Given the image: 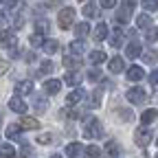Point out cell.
Wrapping results in <instances>:
<instances>
[{"instance_id":"cell-4","label":"cell","mask_w":158,"mask_h":158,"mask_svg":"<svg viewBox=\"0 0 158 158\" xmlns=\"http://www.w3.org/2000/svg\"><path fill=\"white\" fill-rule=\"evenodd\" d=\"M15 44H18V37H15L13 31H9V29H2V31H0V46L13 48Z\"/></svg>"},{"instance_id":"cell-7","label":"cell","mask_w":158,"mask_h":158,"mask_svg":"<svg viewBox=\"0 0 158 158\" xmlns=\"http://www.w3.org/2000/svg\"><path fill=\"white\" fill-rule=\"evenodd\" d=\"M84 97H86V92H84L81 88H75V90H73V92L66 97V103H68V106H77V103L81 101Z\"/></svg>"},{"instance_id":"cell-11","label":"cell","mask_w":158,"mask_h":158,"mask_svg":"<svg viewBox=\"0 0 158 158\" xmlns=\"http://www.w3.org/2000/svg\"><path fill=\"white\" fill-rule=\"evenodd\" d=\"M15 92L22 97V94H31L33 92V81H20L15 84Z\"/></svg>"},{"instance_id":"cell-39","label":"cell","mask_w":158,"mask_h":158,"mask_svg":"<svg viewBox=\"0 0 158 158\" xmlns=\"http://www.w3.org/2000/svg\"><path fill=\"white\" fill-rule=\"evenodd\" d=\"M118 114H121V118H123V121H132V116H134V114H132L130 110H121Z\"/></svg>"},{"instance_id":"cell-37","label":"cell","mask_w":158,"mask_h":158,"mask_svg":"<svg viewBox=\"0 0 158 158\" xmlns=\"http://www.w3.org/2000/svg\"><path fill=\"white\" fill-rule=\"evenodd\" d=\"M143 7H145L147 11H156V9H158V2H154V0H147V2H143Z\"/></svg>"},{"instance_id":"cell-43","label":"cell","mask_w":158,"mask_h":158,"mask_svg":"<svg viewBox=\"0 0 158 158\" xmlns=\"http://www.w3.org/2000/svg\"><path fill=\"white\" fill-rule=\"evenodd\" d=\"M149 79H152V84H154V86H158V70H154V73L149 75Z\"/></svg>"},{"instance_id":"cell-38","label":"cell","mask_w":158,"mask_h":158,"mask_svg":"<svg viewBox=\"0 0 158 158\" xmlns=\"http://www.w3.org/2000/svg\"><path fill=\"white\" fill-rule=\"evenodd\" d=\"M143 57H145V62H156V57H158V55H156V51H147Z\"/></svg>"},{"instance_id":"cell-40","label":"cell","mask_w":158,"mask_h":158,"mask_svg":"<svg viewBox=\"0 0 158 158\" xmlns=\"http://www.w3.org/2000/svg\"><path fill=\"white\" fill-rule=\"evenodd\" d=\"M35 110H37V112H44V110H46V101H42V99L35 101Z\"/></svg>"},{"instance_id":"cell-9","label":"cell","mask_w":158,"mask_h":158,"mask_svg":"<svg viewBox=\"0 0 158 158\" xmlns=\"http://www.w3.org/2000/svg\"><path fill=\"white\" fill-rule=\"evenodd\" d=\"M108 24L106 22H99L97 27H94V40H97V42H101V40H106L108 37Z\"/></svg>"},{"instance_id":"cell-46","label":"cell","mask_w":158,"mask_h":158,"mask_svg":"<svg viewBox=\"0 0 158 158\" xmlns=\"http://www.w3.org/2000/svg\"><path fill=\"white\" fill-rule=\"evenodd\" d=\"M51 158H62V156H59V154H55V156H51Z\"/></svg>"},{"instance_id":"cell-5","label":"cell","mask_w":158,"mask_h":158,"mask_svg":"<svg viewBox=\"0 0 158 158\" xmlns=\"http://www.w3.org/2000/svg\"><path fill=\"white\" fill-rule=\"evenodd\" d=\"M125 97H127L130 103H143L145 99H147V92H145L143 88H130Z\"/></svg>"},{"instance_id":"cell-12","label":"cell","mask_w":158,"mask_h":158,"mask_svg":"<svg viewBox=\"0 0 158 158\" xmlns=\"http://www.w3.org/2000/svg\"><path fill=\"white\" fill-rule=\"evenodd\" d=\"M127 79H130V81H141V79H143V68L141 66L127 68Z\"/></svg>"},{"instance_id":"cell-34","label":"cell","mask_w":158,"mask_h":158,"mask_svg":"<svg viewBox=\"0 0 158 158\" xmlns=\"http://www.w3.org/2000/svg\"><path fill=\"white\" fill-rule=\"evenodd\" d=\"M145 37H147V42H156V40H158V29H154V27L147 29V35Z\"/></svg>"},{"instance_id":"cell-42","label":"cell","mask_w":158,"mask_h":158,"mask_svg":"<svg viewBox=\"0 0 158 158\" xmlns=\"http://www.w3.org/2000/svg\"><path fill=\"white\" fill-rule=\"evenodd\" d=\"M7 70H9V62L0 59V75H2V73H7Z\"/></svg>"},{"instance_id":"cell-29","label":"cell","mask_w":158,"mask_h":158,"mask_svg":"<svg viewBox=\"0 0 158 158\" xmlns=\"http://www.w3.org/2000/svg\"><path fill=\"white\" fill-rule=\"evenodd\" d=\"M75 33H77L79 37H86V35L90 33V27H88L86 22H81V24H77V27H75Z\"/></svg>"},{"instance_id":"cell-8","label":"cell","mask_w":158,"mask_h":158,"mask_svg":"<svg viewBox=\"0 0 158 158\" xmlns=\"http://www.w3.org/2000/svg\"><path fill=\"white\" fill-rule=\"evenodd\" d=\"M40 123H37V118H31V116H22L20 118V130H37Z\"/></svg>"},{"instance_id":"cell-47","label":"cell","mask_w":158,"mask_h":158,"mask_svg":"<svg viewBox=\"0 0 158 158\" xmlns=\"http://www.w3.org/2000/svg\"><path fill=\"white\" fill-rule=\"evenodd\" d=\"M156 158H158V156H156Z\"/></svg>"},{"instance_id":"cell-19","label":"cell","mask_w":158,"mask_h":158,"mask_svg":"<svg viewBox=\"0 0 158 158\" xmlns=\"http://www.w3.org/2000/svg\"><path fill=\"white\" fill-rule=\"evenodd\" d=\"M57 51H59V42H57V40H46V42H44V53L53 55Z\"/></svg>"},{"instance_id":"cell-30","label":"cell","mask_w":158,"mask_h":158,"mask_svg":"<svg viewBox=\"0 0 158 158\" xmlns=\"http://www.w3.org/2000/svg\"><path fill=\"white\" fill-rule=\"evenodd\" d=\"M53 70H55V64L48 62V59H46V62H42V66H40V73H42V75H48V73H53Z\"/></svg>"},{"instance_id":"cell-14","label":"cell","mask_w":158,"mask_h":158,"mask_svg":"<svg viewBox=\"0 0 158 158\" xmlns=\"http://www.w3.org/2000/svg\"><path fill=\"white\" fill-rule=\"evenodd\" d=\"M156 116H158L156 110H145V112L141 114V123H143V125H149V123L156 121Z\"/></svg>"},{"instance_id":"cell-44","label":"cell","mask_w":158,"mask_h":158,"mask_svg":"<svg viewBox=\"0 0 158 158\" xmlns=\"http://www.w3.org/2000/svg\"><path fill=\"white\" fill-rule=\"evenodd\" d=\"M20 154H22V156H29V154H31V149H29V145H24V147H22V152H20Z\"/></svg>"},{"instance_id":"cell-16","label":"cell","mask_w":158,"mask_h":158,"mask_svg":"<svg viewBox=\"0 0 158 158\" xmlns=\"http://www.w3.org/2000/svg\"><path fill=\"white\" fill-rule=\"evenodd\" d=\"M125 55H127L130 59H134V57H138V55H141V44H136V42H132V44H127V46H125Z\"/></svg>"},{"instance_id":"cell-35","label":"cell","mask_w":158,"mask_h":158,"mask_svg":"<svg viewBox=\"0 0 158 158\" xmlns=\"http://www.w3.org/2000/svg\"><path fill=\"white\" fill-rule=\"evenodd\" d=\"M51 141H53L51 134H40V136H37V143H40V145H48Z\"/></svg>"},{"instance_id":"cell-2","label":"cell","mask_w":158,"mask_h":158,"mask_svg":"<svg viewBox=\"0 0 158 158\" xmlns=\"http://www.w3.org/2000/svg\"><path fill=\"white\" fill-rule=\"evenodd\" d=\"M73 20H75V9H70V7H66V9H62L59 11V18H57V24H59V29H70L73 27Z\"/></svg>"},{"instance_id":"cell-1","label":"cell","mask_w":158,"mask_h":158,"mask_svg":"<svg viewBox=\"0 0 158 158\" xmlns=\"http://www.w3.org/2000/svg\"><path fill=\"white\" fill-rule=\"evenodd\" d=\"M84 136H88V138H101L103 136V125L99 123L97 118H90V121H86Z\"/></svg>"},{"instance_id":"cell-13","label":"cell","mask_w":158,"mask_h":158,"mask_svg":"<svg viewBox=\"0 0 158 158\" xmlns=\"http://www.w3.org/2000/svg\"><path fill=\"white\" fill-rule=\"evenodd\" d=\"M9 108H11L13 112H18V114H24V112H27V103L22 101V99H11V101H9Z\"/></svg>"},{"instance_id":"cell-33","label":"cell","mask_w":158,"mask_h":158,"mask_svg":"<svg viewBox=\"0 0 158 158\" xmlns=\"http://www.w3.org/2000/svg\"><path fill=\"white\" fill-rule=\"evenodd\" d=\"M97 79H101V70H99V68L88 70V81H97Z\"/></svg>"},{"instance_id":"cell-28","label":"cell","mask_w":158,"mask_h":158,"mask_svg":"<svg viewBox=\"0 0 158 158\" xmlns=\"http://www.w3.org/2000/svg\"><path fill=\"white\" fill-rule=\"evenodd\" d=\"M106 152H108L110 156H118V143H116V141H108V143H106Z\"/></svg>"},{"instance_id":"cell-10","label":"cell","mask_w":158,"mask_h":158,"mask_svg":"<svg viewBox=\"0 0 158 158\" xmlns=\"http://www.w3.org/2000/svg\"><path fill=\"white\" fill-rule=\"evenodd\" d=\"M110 44H112L114 48L123 46V29H114V31H112V35H110Z\"/></svg>"},{"instance_id":"cell-41","label":"cell","mask_w":158,"mask_h":158,"mask_svg":"<svg viewBox=\"0 0 158 158\" xmlns=\"http://www.w3.org/2000/svg\"><path fill=\"white\" fill-rule=\"evenodd\" d=\"M101 7H103V9H112V7H116V2H114V0H103Z\"/></svg>"},{"instance_id":"cell-17","label":"cell","mask_w":158,"mask_h":158,"mask_svg":"<svg viewBox=\"0 0 158 158\" xmlns=\"http://www.w3.org/2000/svg\"><path fill=\"white\" fill-rule=\"evenodd\" d=\"M106 59H108V55L103 51H92L90 53V64H103Z\"/></svg>"},{"instance_id":"cell-45","label":"cell","mask_w":158,"mask_h":158,"mask_svg":"<svg viewBox=\"0 0 158 158\" xmlns=\"http://www.w3.org/2000/svg\"><path fill=\"white\" fill-rule=\"evenodd\" d=\"M5 24V15H2V11H0V27Z\"/></svg>"},{"instance_id":"cell-27","label":"cell","mask_w":158,"mask_h":158,"mask_svg":"<svg viewBox=\"0 0 158 158\" xmlns=\"http://www.w3.org/2000/svg\"><path fill=\"white\" fill-rule=\"evenodd\" d=\"M64 84H68L70 88H73V86H79V77H77L75 73H66V77H64Z\"/></svg>"},{"instance_id":"cell-3","label":"cell","mask_w":158,"mask_h":158,"mask_svg":"<svg viewBox=\"0 0 158 158\" xmlns=\"http://www.w3.org/2000/svg\"><path fill=\"white\" fill-rule=\"evenodd\" d=\"M134 143H136L138 147H147V145L152 143V132H149L147 127H138V130L134 132Z\"/></svg>"},{"instance_id":"cell-22","label":"cell","mask_w":158,"mask_h":158,"mask_svg":"<svg viewBox=\"0 0 158 158\" xmlns=\"http://www.w3.org/2000/svg\"><path fill=\"white\" fill-rule=\"evenodd\" d=\"M136 24L141 27V29H152V18H149L147 13H143V15H138V20H136Z\"/></svg>"},{"instance_id":"cell-21","label":"cell","mask_w":158,"mask_h":158,"mask_svg":"<svg viewBox=\"0 0 158 158\" xmlns=\"http://www.w3.org/2000/svg\"><path fill=\"white\" fill-rule=\"evenodd\" d=\"M13 156H15V149H13L9 143L0 145V158H13Z\"/></svg>"},{"instance_id":"cell-23","label":"cell","mask_w":158,"mask_h":158,"mask_svg":"<svg viewBox=\"0 0 158 158\" xmlns=\"http://www.w3.org/2000/svg\"><path fill=\"white\" fill-rule=\"evenodd\" d=\"M70 53H73V57L84 53V42H81V40H75V42H70Z\"/></svg>"},{"instance_id":"cell-18","label":"cell","mask_w":158,"mask_h":158,"mask_svg":"<svg viewBox=\"0 0 158 158\" xmlns=\"http://www.w3.org/2000/svg\"><path fill=\"white\" fill-rule=\"evenodd\" d=\"M108 66H110V70H112V73H121V70L125 68V64H123V59H121V57H112Z\"/></svg>"},{"instance_id":"cell-26","label":"cell","mask_w":158,"mask_h":158,"mask_svg":"<svg viewBox=\"0 0 158 158\" xmlns=\"http://www.w3.org/2000/svg\"><path fill=\"white\" fill-rule=\"evenodd\" d=\"M84 152H86L88 158H101V149H99L97 145H90V147H86Z\"/></svg>"},{"instance_id":"cell-24","label":"cell","mask_w":158,"mask_h":158,"mask_svg":"<svg viewBox=\"0 0 158 158\" xmlns=\"http://www.w3.org/2000/svg\"><path fill=\"white\" fill-rule=\"evenodd\" d=\"M79 64H81V62H79V57H73V55L64 57V66L66 68H79Z\"/></svg>"},{"instance_id":"cell-25","label":"cell","mask_w":158,"mask_h":158,"mask_svg":"<svg viewBox=\"0 0 158 158\" xmlns=\"http://www.w3.org/2000/svg\"><path fill=\"white\" fill-rule=\"evenodd\" d=\"M7 136L11 138V141H18V138H20V125H15V123L9 125L7 127Z\"/></svg>"},{"instance_id":"cell-6","label":"cell","mask_w":158,"mask_h":158,"mask_svg":"<svg viewBox=\"0 0 158 158\" xmlns=\"http://www.w3.org/2000/svg\"><path fill=\"white\" fill-rule=\"evenodd\" d=\"M59 90H62V81H59V79H48V81H44V92L46 94H57Z\"/></svg>"},{"instance_id":"cell-32","label":"cell","mask_w":158,"mask_h":158,"mask_svg":"<svg viewBox=\"0 0 158 158\" xmlns=\"http://www.w3.org/2000/svg\"><path fill=\"white\" fill-rule=\"evenodd\" d=\"M127 20H130V11H125V9H121V11H118L116 13V22H127Z\"/></svg>"},{"instance_id":"cell-20","label":"cell","mask_w":158,"mask_h":158,"mask_svg":"<svg viewBox=\"0 0 158 158\" xmlns=\"http://www.w3.org/2000/svg\"><path fill=\"white\" fill-rule=\"evenodd\" d=\"M84 15H86V18H97V15H99L97 5H94V2H86V5H84Z\"/></svg>"},{"instance_id":"cell-15","label":"cell","mask_w":158,"mask_h":158,"mask_svg":"<svg viewBox=\"0 0 158 158\" xmlns=\"http://www.w3.org/2000/svg\"><path fill=\"white\" fill-rule=\"evenodd\" d=\"M66 152H68L70 158H79V156H81V152H84V147H81V143H70V145L66 147Z\"/></svg>"},{"instance_id":"cell-36","label":"cell","mask_w":158,"mask_h":158,"mask_svg":"<svg viewBox=\"0 0 158 158\" xmlns=\"http://www.w3.org/2000/svg\"><path fill=\"white\" fill-rule=\"evenodd\" d=\"M35 29H37L40 33H44V31L48 29V22H46V20H40V22H35Z\"/></svg>"},{"instance_id":"cell-31","label":"cell","mask_w":158,"mask_h":158,"mask_svg":"<svg viewBox=\"0 0 158 158\" xmlns=\"http://www.w3.org/2000/svg\"><path fill=\"white\" fill-rule=\"evenodd\" d=\"M29 42H31V46H42V44H44V37L40 35V33H35V35H31Z\"/></svg>"}]
</instances>
